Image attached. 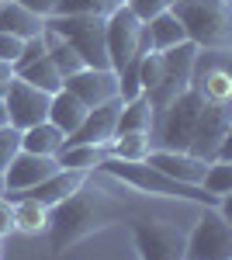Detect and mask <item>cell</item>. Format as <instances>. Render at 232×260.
<instances>
[{
    "instance_id": "cell-1",
    "label": "cell",
    "mask_w": 232,
    "mask_h": 260,
    "mask_svg": "<svg viewBox=\"0 0 232 260\" xmlns=\"http://www.w3.org/2000/svg\"><path fill=\"white\" fill-rule=\"evenodd\" d=\"M128 212V198H118L108 187H97L94 174H87V180L66 201H59L49 208V246L52 253H66L70 246L97 236L101 229L115 225L121 215Z\"/></svg>"
},
{
    "instance_id": "cell-2",
    "label": "cell",
    "mask_w": 232,
    "mask_h": 260,
    "mask_svg": "<svg viewBox=\"0 0 232 260\" xmlns=\"http://www.w3.org/2000/svg\"><path fill=\"white\" fill-rule=\"evenodd\" d=\"M97 170L108 174V177H115L118 184H125L128 191H136V194H149V198L194 201V205H205V208H218V201H222V198H215V194H208V191H201L197 184H180V180L159 174V170L149 167L146 160L128 163V160H115V156H108Z\"/></svg>"
},
{
    "instance_id": "cell-3",
    "label": "cell",
    "mask_w": 232,
    "mask_h": 260,
    "mask_svg": "<svg viewBox=\"0 0 232 260\" xmlns=\"http://www.w3.org/2000/svg\"><path fill=\"white\" fill-rule=\"evenodd\" d=\"M174 18L197 49H232V0H177Z\"/></svg>"
},
{
    "instance_id": "cell-4",
    "label": "cell",
    "mask_w": 232,
    "mask_h": 260,
    "mask_svg": "<svg viewBox=\"0 0 232 260\" xmlns=\"http://www.w3.org/2000/svg\"><path fill=\"white\" fill-rule=\"evenodd\" d=\"M128 229H132V243H136L139 260H184L187 225H180L177 219L132 215Z\"/></svg>"
},
{
    "instance_id": "cell-5",
    "label": "cell",
    "mask_w": 232,
    "mask_h": 260,
    "mask_svg": "<svg viewBox=\"0 0 232 260\" xmlns=\"http://www.w3.org/2000/svg\"><path fill=\"white\" fill-rule=\"evenodd\" d=\"M201 108H205V98L197 90H191V87L174 104H167L153 118V132H149L153 136V149H180V153H187Z\"/></svg>"
},
{
    "instance_id": "cell-6",
    "label": "cell",
    "mask_w": 232,
    "mask_h": 260,
    "mask_svg": "<svg viewBox=\"0 0 232 260\" xmlns=\"http://www.w3.org/2000/svg\"><path fill=\"white\" fill-rule=\"evenodd\" d=\"M45 28L70 42L77 49L83 66L90 70H111L108 66V45H104V18L94 14H52L45 18Z\"/></svg>"
},
{
    "instance_id": "cell-7",
    "label": "cell",
    "mask_w": 232,
    "mask_h": 260,
    "mask_svg": "<svg viewBox=\"0 0 232 260\" xmlns=\"http://www.w3.org/2000/svg\"><path fill=\"white\" fill-rule=\"evenodd\" d=\"M184 260H232V222L218 208L197 212L187 225Z\"/></svg>"
},
{
    "instance_id": "cell-8",
    "label": "cell",
    "mask_w": 232,
    "mask_h": 260,
    "mask_svg": "<svg viewBox=\"0 0 232 260\" xmlns=\"http://www.w3.org/2000/svg\"><path fill=\"white\" fill-rule=\"evenodd\" d=\"M104 45H108V66L121 70L132 59H139L142 52H149V39H146V24L128 11L118 7L115 14L104 18Z\"/></svg>"
},
{
    "instance_id": "cell-9",
    "label": "cell",
    "mask_w": 232,
    "mask_h": 260,
    "mask_svg": "<svg viewBox=\"0 0 232 260\" xmlns=\"http://www.w3.org/2000/svg\"><path fill=\"white\" fill-rule=\"evenodd\" d=\"M0 98H4V108H7V121L18 132H24V128H31V125L49 118V98L52 94H42L39 87L18 80V77L7 83V90Z\"/></svg>"
},
{
    "instance_id": "cell-10",
    "label": "cell",
    "mask_w": 232,
    "mask_h": 260,
    "mask_svg": "<svg viewBox=\"0 0 232 260\" xmlns=\"http://www.w3.org/2000/svg\"><path fill=\"white\" fill-rule=\"evenodd\" d=\"M232 132V111L229 104H212V101H205V108H201V115H197V125H194V139L187 146V153L197 156V160L212 163L215 153H218V146L222 139Z\"/></svg>"
},
{
    "instance_id": "cell-11",
    "label": "cell",
    "mask_w": 232,
    "mask_h": 260,
    "mask_svg": "<svg viewBox=\"0 0 232 260\" xmlns=\"http://www.w3.org/2000/svg\"><path fill=\"white\" fill-rule=\"evenodd\" d=\"M62 87L77 101H83L87 108H97V104H108V101L118 98V73L115 70H90V66H83L80 73L66 77Z\"/></svg>"
},
{
    "instance_id": "cell-12",
    "label": "cell",
    "mask_w": 232,
    "mask_h": 260,
    "mask_svg": "<svg viewBox=\"0 0 232 260\" xmlns=\"http://www.w3.org/2000/svg\"><path fill=\"white\" fill-rule=\"evenodd\" d=\"M56 170H59L56 156H35V153H24V149H21L18 156L7 163V170H4L0 177H4V187H7V198H14L21 191L42 184L49 174H56Z\"/></svg>"
},
{
    "instance_id": "cell-13",
    "label": "cell",
    "mask_w": 232,
    "mask_h": 260,
    "mask_svg": "<svg viewBox=\"0 0 232 260\" xmlns=\"http://www.w3.org/2000/svg\"><path fill=\"white\" fill-rule=\"evenodd\" d=\"M118 115H121V98L87 108V115L80 121V128L66 142H87V146H111V139L118 136Z\"/></svg>"
},
{
    "instance_id": "cell-14",
    "label": "cell",
    "mask_w": 232,
    "mask_h": 260,
    "mask_svg": "<svg viewBox=\"0 0 232 260\" xmlns=\"http://www.w3.org/2000/svg\"><path fill=\"white\" fill-rule=\"evenodd\" d=\"M146 163L156 167L159 174L180 180V184H197V187H201L205 167H208L205 160H197V156H191V153H180V149H153V153L146 156Z\"/></svg>"
},
{
    "instance_id": "cell-15",
    "label": "cell",
    "mask_w": 232,
    "mask_h": 260,
    "mask_svg": "<svg viewBox=\"0 0 232 260\" xmlns=\"http://www.w3.org/2000/svg\"><path fill=\"white\" fill-rule=\"evenodd\" d=\"M87 180V174H80V170H66V167H59L56 174H49V177L42 180V184H35V187H28V191H21V194H14V198H35L42 201V205H59V201H66L73 191H77L80 184Z\"/></svg>"
},
{
    "instance_id": "cell-16",
    "label": "cell",
    "mask_w": 232,
    "mask_h": 260,
    "mask_svg": "<svg viewBox=\"0 0 232 260\" xmlns=\"http://www.w3.org/2000/svg\"><path fill=\"white\" fill-rule=\"evenodd\" d=\"M0 31L18 35V39H35L45 31V18H39L18 0H0Z\"/></svg>"
},
{
    "instance_id": "cell-17",
    "label": "cell",
    "mask_w": 232,
    "mask_h": 260,
    "mask_svg": "<svg viewBox=\"0 0 232 260\" xmlns=\"http://www.w3.org/2000/svg\"><path fill=\"white\" fill-rule=\"evenodd\" d=\"M83 115H87V104L77 101L66 87H62V90H56V94L49 98V118H45V121H52L56 128H62V132H66V139H70V136L80 128Z\"/></svg>"
},
{
    "instance_id": "cell-18",
    "label": "cell",
    "mask_w": 232,
    "mask_h": 260,
    "mask_svg": "<svg viewBox=\"0 0 232 260\" xmlns=\"http://www.w3.org/2000/svg\"><path fill=\"white\" fill-rule=\"evenodd\" d=\"M146 39H149V49L153 52H167L174 45H184L187 42V31L174 18V11H167V14H156V18L146 21Z\"/></svg>"
},
{
    "instance_id": "cell-19",
    "label": "cell",
    "mask_w": 232,
    "mask_h": 260,
    "mask_svg": "<svg viewBox=\"0 0 232 260\" xmlns=\"http://www.w3.org/2000/svg\"><path fill=\"white\" fill-rule=\"evenodd\" d=\"M62 146H66V132L56 128L52 121H39V125L21 132V149L35 153V156H56Z\"/></svg>"
},
{
    "instance_id": "cell-20",
    "label": "cell",
    "mask_w": 232,
    "mask_h": 260,
    "mask_svg": "<svg viewBox=\"0 0 232 260\" xmlns=\"http://www.w3.org/2000/svg\"><path fill=\"white\" fill-rule=\"evenodd\" d=\"M104 160H108V146H87V142H66L56 153L59 167L80 170V174H94Z\"/></svg>"
},
{
    "instance_id": "cell-21",
    "label": "cell",
    "mask_w": 232,
    "mask_h": 260,
    "mask_svg": "<svg viewBox=\"0 0 232 260\" xmlns=\"http://www.w3.org/2000/svg\"><path fill=\"white\" fill-rule=\"evenodd\" d=\"M42 42H45V56H49V62L56 66V73L62 77V80L83 70V59L77 56V49L62 39V35H56L52 28H45V31H42Z\"/></svg>"
},
{
    "instance_id": "cell-22",
    "label": "cell",
    "mask_w": 232,
    "mask_h": 260,
    "mask_svg": "<svg viewBox=\"0 0 232 260\" xmlns=\"http://www.w3.org/2000/svg\"><path fill=\"white\" fill-rule=\"evenodd\" d=\"M14 201V233L24 236H42L49 229V205L35 198H11Z\"/></svg>"
},
{
    "instance_id": "cell-23",
    "label": "cell",
    "mask_w": 232,
    "mask_h": 260,
    "mask_svg": "<svg viewBox=\"0 0 232 260\" xmlns=\"http://www.w3.org/2000/svg\"><path fill=\"white\" fill-rule=\"evenodd\" d=\"M153 153V136L149 132H118L111 146H108V156L115 160H128V163H139Z\"/></svg>"
},
{
    "instance_id": "cell-24",
    "label": "cell",
    "mask_w": 232,
    "mask_h": 260,
    "mask_svg": "<svg viewBox=\"0 0 232 260\" xmlns=\"http://www.w3.org/2000/svg\"><path fill=\"white\" fill-rule=\"evenodd\" d=\"M14 77L24 80V83H31V87H39L42 94H56V90H62V77L56 73V66L49 62V56H42V59L14 70Z\"/></svg>"
},
{
    "instance_id": "cell-25",
    "label": "cell",
    "mask_w": 232,
    "mask_h": 260,
    "mask_svg": "<svg viewBox=\"0 0 232 260\" xmlns=\"http://www.w3.org/2000/svg\"><path fill=\"white\" fill-rule=\"evenodd\" d=\"M118 132H153V108H149V98L146 94L136 98V101H121Z\"/></svg>"
},
{
    "instance_id": "cell-26",
    "label": "cell",
    "mask_w": 232,
    "mask_h": 260,
    "mask_svg": "<svg viewBox=\"0 0 232 260\" xmlns=\"http://www.w3.org/2000/svg\"><path fill=\"white\" fill-rule=\"evenodd\" d=\"M118 7H125V0H56L52 14H94V18H108V14H115Z\"/></svg>"
},
{
    "instance_id": "cell-27",
    "label": "cell",
    "mask_w": 232,
    "mask_h": 260,
    "mask_svg": "<svg viewBox=\"0 0 232 260\" xmlns=\"http://www.w3.org/2000/svg\"><path fill=\"white\" fill-rule=\"evenodd\" d=\"M201 191H208L215 198H225L232 194V160H212L205 167V177H201Z\"/></svg>"
},
{
    "instance_id": "cell-28",
    "label": "cell",
    "mask_w": 232,
    "mask_h": 260,
    "mask_svg": "<svg viewBox=\"0 0 232 260\" xmlns=\"http://www.w3.org/2000/svg\"><path fill=\"white\" fill-rule=\"evenodd\" d=\"M159 77H163V56L159 52H142L139 56V83H142V90H153L156 83H159Z\"/></svg>"
},
{
    "instance_id": "cell-29",
    "label": "cell",
    "mask_w": 232,
    "mask_h": 260,
    "mask_svg": "<svg viewBox=\"0 0 232 260\" xmlns=\"http://www.w3.org/2000/svg\"><path fill=\"white\" fill-rule=\"evenodd\" d=\"M174 4L177 0H125V7L136 14L142 24L149 18H156V14H167V11H174Z\"/></svg>"
},
{
    "instance_id": "cell-30",
    "label": "cell",
    "mask_w": 232,
    "mask_h": 260,
    "mask_svg": "<svg viewBox=\"0 0 232 260\" xmlns=\"http://www.w3.org/2000/svg\"><path fill=\"white\" fill-rule=\"evenodd\" d=\"M21 153V132L14 125H4L0 128V174L7 170V163Z\"/></svg>"
},
{
    "instance_id": "cell-31",
    "label": "cell",
    "mask_w": 232,
    "mask_h": 260,
    "mask_svg": "<svg viewBox=\"0 0 232 260\" xmlns=\"http://www.w3.org/2000/svg\"><path fill=\"white\" fill-rule=\"evenodd\" d=\"M21 49H24V39L18 35H7V31H0V62H7V66H14L21 56Z\"/></svg>"
},
{
    "instance_id": "cell-32",
    "label": "cell",
    "mask_w": 232,
    "mask_h": 260,
    "mask_svg": "<svg viewBox=\"0 0 232 260\" xmlns=\"http://www.w3.org/2000/svg\"><path fill=\"white\" fill-rule=\"evenodd\" d=\"M7 236H14V201L4 194L0 198V243Z\"/></svg>"
},
{
    "instance_id": "cell-33",
    "label": "cell",
    "mask_w": 232,
    "mask_h": 260,
    "mask_svg": "<svg viewBox=\"0 0 232 260\" xmlns=\"http://www.w3.org/2000/svg\"><path fill=\"white\" fill-rule=\"evenodd\" d=\"M18 4H24L28 11H35L39 18H49V14L56 11V0H18Z\"/></svg>"
},
{
    "instance_id": "cell-34",
    "label": "cell",
    "mask_w": 232,
    "mask_h": 260,
    "mask_svg": "<svg viewBox=\"0 0 232 260\" xmlns=\"http://www.w3.org/2000/svg\"><path fill=\"white\" fill-rule=\"evenodd\" d=\"M14 80V66H7V62H0V94L7 90V83Z\"/></svg>"
},
{
    "instance_id": "cell-35",
    "label": "cell",
    "mask_w": 232,
    "mask_h": 260,
    "mask_svg": "<svg viewBox=\"0 0 232 260\" xmlns=\"http://www.w3.org/2000/svg\"><path fill=\"white\" fill-rule=\"evenodd\" d=\"M4 125H11V121H7V108H4V98H0V128Z\"/></svg>"
},
{
    "instance_id": "cell-36",
    "label": "cell",
    "mask_w": 232,
    "mask_h": 260,
    "mask_svg": "<svg viewBox=\"0 0 232 260\" xmlns=\"http://www.w3.org/2000/svg\"><path fill=\"white\" fill-rule=\"evenodd\" d=\"M4 194H7V187H4V177H0V198H4Z\"/></svg>"
},
{
    "instance_id": "cell-37",
    "label": "cell",
    "mask_w": 232,
    "mask_h": 260,
    "mask_svg": "<svg viewBox=\"0 0 232 260\" xmlns=\"http://www.w3.org/2000/svg\"><path fill=\"white\" fill-rule=\"evenodd\" d=\"M0 257H4V253H0Z\"/></svg>"
}]
</instances>
